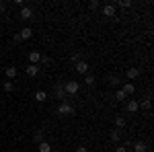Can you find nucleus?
Instances as JSON below:
<instances>
[{"instance_id":"1","label":"nucleus","mask_w":154,"mask_h":152,"mask_svg":"<svg viewBox=\"0 0 154 152\" xmlns=\"http://www.w3.org/2000/svg\"><path fill=\"white\" fill-rule=\"evenodd\" d=\"M58 115H64V117L74 115V107L68 105V103H60V107H58Z\"/></svg>"},{"instance_id":"2","label":"nucleus","mask_w":154,"mask_h":152,"mask_svg":"<svg viewBox=\"0 0 154 152\" xmlns=\"http://www.w3.org/2000/svg\"><path fill=\"white\" fill-rule=\"evenodd\" d=\"M78 88H80V84H78V82H74V80H70V82H66V84H64L66 95H76V93H78Z\"/></svg>"},{"instance_id":"3","label":"nucleus","mask_w":154,"mask_h":152,"mask_svg":"<svg viewBox=\"0 0 154 152\" xmlns=\"http://www.w3.org/2000/svg\"><path fill=\"white\" fill-rule=\"evenodd\" d=\"M31 17H33V11H31L29 6H23V8H21V19H23V21H29Z\"/></svg>"},{"instance_id":"4","label":"nucleus","mask_w":154,"mask_h":152,"mask_svg":"<svg viewBox=\"0 0 154 152\" xmlns=\"http://www.w3.org/2000/svg\"><path fill=\"white\" fill-rule=\"evenodd\" d=\"M29 62H31L33 66H37V64L41 62V54H39V51H31V54H29Z\"/></svg>"},{"instance_id":"5","label":"nucleus","mask_w":154,"mask_h":152,"mask_svg":"<svg viewBox=\"0 0 154 152\" xmlns=\"http://www.w3.org/2000/svg\"><path fill=\"white\" fill-rule=\"evenodd\" d=\"M37 74H39V66H33V64H29V66H27V76L35 78Z\"/></svg>"},{"instance_id":"6","label":"nucleus","mask_w":154,"mask_h":152,"mask_svg":"<svg viewBox=\"0 0 154 152\" xmlns=\"http://www.w3.org/2000/svg\"><path fill=\"white\" fill-rule=\"evenodd\" d=\"M103 14L105 17H115V6L113 4H105L103 6Z\"/></svg>"},{"instance_id":"7","label":"nucleus","mask_w":154,"mask_h":152,"mask_svg":"<svg viewBox=\"0 0 154 152\" xmlns=\"http://www.w3.org/2000/svg\"><path fill=\"white\" fill-rule=\"evenodd\" d=\"M76 72L86 74V72H88V64H86V62H82V60H80V62H76Z\"/></svg>"},{"instance_id":"8","label":"nucleus","mask_w":154,"mask_h":152,"mask_svg":"<svg viewBox=\"0 0 154 152\" xmlns=\"http://www.w3.org/2000/svg\"><path fill=\"white\" fill-rule=\"evenodd\" d=\"M140 74H142V70H140V68H130V70H128V78H130V80H136Z\"/></svg>"},{"instance_id":"9","label":"nucleus","mask_w":154,"mask_h":152,"mask_svg":"<svg viewBox=\"0 0 154 152\" xmlns=\"http://www.w3.org/2000/svg\"><path fill=\"white\" fill-rule=\"evenodd\" d=\"M125 109H128V113H136V111L140 109V105H138V101H130Z\"/></svg>"},{"instance_id":"10","label":"nucleus","mask_w":154,"mask_h":152,"mask_svg":"<svg viewBox=\"0 0 154 152\" xmlns=\"http://www.w3.org/2000/svg\"><path fill=\"white\" fill-rule=\"evenodd\" d=\"M121 91H123V93H125V97H128V95H131V93H134V91H136V86H134L131 82H125Z\"/></svg>"},{"instance_id":"11","label":"nucleus","mask_w":154,"mask_h":152,"mask_svg":"<svg viewBox=\"0 0 154 152\" xmlns=\"http://www.w3.org/2000/svg\"><path fill=\"white\" fill-rule=\"evenodd\" d=\"M35 101H39V103L48 101V93H45V91H37L35 93Z\"/></svg>"},{"instance_id":"12","label":"nucleus","mask_w":154,"mask_h":152,"mask_svg":"<svg viewBox=\"0 0 154 152\" xmlns=\"http://www.w3.org/2000/svg\"><path fill=\"white\" fill-rule=\"evenodd\" d=\"M121 128H125V117L117 115L115 117V129H121Z\"/></svg>"},{"instance_id":"13","label":"nucleus","mask_w":154,"mask_h":152,"mask_svg":"<svg viewBox=\"0 0 154 152\" xmlns=\"http://www.w3.org/2000/svg\"><path fill=\"white\" fill-rule=\"evenodd\" d=\"M19 35H21V39H29V37L33 35V31H31L29 27H25V29H23V31H21V33H19Z\"/></svg>"},{"instance_id":"14","label":"nucleus","mask_w":154,"mask_h":152,"mask_svg":"<svg viewBox=\"0 0 154 152\" xmlns=\"http://www.w3.org/2000/svg\"><path fill=\"white\" fill-rule=\"evenodd\" d=\"M4 72H6V76H8L11 80H12V78H14V76H17V68H14V66H8V68H6V70H4Z\"/></svg>"},{"instance_id":"15","label":"nucleus","mask_w":154,"mask_h":152,"mask_svg":"<svg viewBox=\"0 0 154 152\" xmlns=\"http://www.w3.org/2000/svg\"><path fill=\"white\" fill-rule=\"evenodd\" d=\"M134 150L136 152H146V144H144V142H136V144H134Z\"/></svg>"},{"instance_id":"16","label":"nucleus","mask_w":154,"mask_h":152,"mask_svg":"<svg viewBox=\"0 0 154 152\" xmlns=\"http://www.w3.org/2000/svg\"><path fill=\"white\" fill-rule=\"evenodd\" d=\"M39 152H51V146L48 142H39Z\"/></svg>"},{"instance_id":"17","label":"nucleus","mask_w":154,"mask_h":152,"mask_svg":"<svg viewBox=\"0 0 154 152\" xmlns=\"http://www.w3.org/2000/svg\"><path fill=\"white\" fill-rule=\"evenodd\" d=\"M56 97H58V99H64V97H66V91H64V86H56Z\"/></svg>"},{"instance_id":"18","label":"nucleus","mask_w":154,"mask_h":152,"mask_svg":"<svg viewBox=\"0 0 154 152\" xmlns=\"http://www.w3.org/2000/svg\"><path fill=\"white\" fill-rule=\"evenodd\" d=\"M84 84H86V86H95V76L86 74V78H84Z\"/></svg>"},{"instance_id":"19","label":"nucleus","mask_w":154,"mask_h":152,"mask_svg":"<svg viewBox=\"0 0 154 152\" xmlns=\"http://www.w3.org/2000/svg\"><path fill=\"white\" fill-rule=\"evenodd\" d=\"M138 105L142 107V109H146V111H148V109L152 107V101H150V99H146V101H142V103H138Z\"/></svg>"},{"instance_id":"20","label":"nucleus","mask_w":154,"mask_h":152,"mask_svg":"<svg viewBox=\"0 0 154 152\" xmlns=\"http://www.w3.org/2000/svg\"><path fill=\"white\" fill-rule=\"evenodd\" d=\"M119 138H121L119 129H113V132H111V140H113V142H119Z\"/></svg>"},{"instance_id":"21","label":"nucleus","mask_w":154,"mask_h":152,"mask_svg":"<svg viewBox=\"0 0 154 152\" xmlns=\"http://www.w3.org/2000/svg\"><path fill=\"white\" fill-rule=\"evenodd\" d=\"M117 4L121 6V8H130V6H131V0H119Z\"/></svg>"},{"instance_id":"22","label":"nucleus","mask_w":154,"mask_h":152,"mask_svg":"<svg viewBox=\"0 0 154 152\" xmlns=\"http://www.w3.org/2000/svg\"><path fill=\"white\" fill-rule=\"evenodd\" d=\"M115 99H117V101H125V93H123V91L119 88L117 93H115Z\"/></svg>"},{"instance_id":"23","label":"nucleus","mask_w":154,"mask_h":152,"mask_svg":"<svg viewBox=\"0 0 154 152\" xmlns=\"http://www.w3.org/2000/svg\"><path fill=\"white\" fill-rule=\"evenodd\" d=\"M12 88H14V84H12L11 80H8V82H4V91H6V93H11Z\"/></svg>"},{"instance_id":"24","label":"nucleus","mask_w":154,"mask_h":152,"mask_svg":"<svg viewBox=\"0 0 154 152\" xmlns=\"http://www.w3.org/2000/svg\"><path fill=\"white\" fill-rule=\"evenodd\" d=\"M109 84H113V86L119 84V78H117V76H111V78H109Z\"/></svg>"},{"instance_id":"25","label":"nucleus","mask_w":154,"mask_h":152,"mask_svg":"<svg viewBox=\"0 0 154 152\" xmlns=\"http://www.w3.org/2000/svg\"><path fill=\"white\" fill-rule=\"evenodd\" d=\"M35 142H43V134L41 132H35Z\"/></svg>"},{"instance_id":"26","label":"nucleus","mask_w":154,"mask_h":152,"mask_svg":"<svg viewBox=\"0 0 154 152\" xmlns=\"http://www.w3.org/2000/svg\"><path fill=\"white\" fill-rule=\"evenodd\" d=\"M72 62H80V54H78V51L72 54Z\"/></svg>"},{"instance_id":"27","label":"nucleus","mask_w":154,"mask_h":152,"mask_svg":"<svg viewBox=\"0 0 154 152\" xmlns=\"http://www.w3.org/2000/svg\"><path fill=\"white\" fill-rule=\"evenodd\" d=\"M88 6H91V8H93V11H95V8H99V2H97V0H93V2H91V4H88Z\"/></svg>"},{"instance_id":"28","label":"nucleus","mask_w":154,"mask_h":152,"mask_svg":"<svg viewBox=\"0 0 154 152\" xmlns=\"http://www.w3.org/2000/svg\"><path fill=\"white\" fill-rule=\"evenodd\" d=\"M41 62H43V64H51V60H49L48 56H41Z\"/></svg>"},{"instance_id":"29","label":"nucleus","mask_w":154,"mask_h":152,"mask_svg":"<svg viewBox=\"0 0 154 152\" xmlns=\"http://www.w3.org/2000/svg\"><path fill=\"white\" fill-rule=\"evenodd\" d=\"M76 152H88V150H86V146H78V148H76Z\"/></svg>"},{"instance_id":"30","label":"nucleus","mask_w":154,"mask_h":152,"mask_svg":"<svg viewBox=\"0 0 154 152\" xmlns=\"http://www.w3.org/2000/svg\"><path fill=\"white\" fill-rule=\"evenodd\" d=\"M125 150H128L125 146H117V150H115V152H125Z\"/></svg>"},{"instance_id":"31","label":"nucleus","mask_w":154,"mask_h":152,"mask_svg":"<svg viewBox=\"0 0 154 152\" xmlns=\"http://www.w3.org/2000/svg\"><path fill=\"white\" fill-rule=\"evenodd\" d=\"M6 11V4H4V2H0V12H4Z\"/></svg>"}]
</instances>
